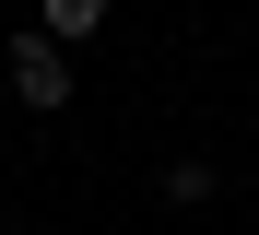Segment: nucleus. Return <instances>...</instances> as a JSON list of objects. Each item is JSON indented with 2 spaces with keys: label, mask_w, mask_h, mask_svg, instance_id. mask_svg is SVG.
Masks as SVG:
<instances>
[{
  "label": "nucleus",
  "mask_w": 259,
  "mask_h": 235,
  "mask_svg": "<svg viewBox=\"0 0 259 235\" xmlns=\"http://www.w3.org/2000/svg\"><path fill=\"white\" fill-rule=\"evenodd\" d=\"M12 94H24V106H71V47L59 35H12Z\"/></svg>",
  "instance_id": "nucleus-1"
},
{
  "label": "nucleus",
  "mask_w": 259,
  "mask_h": 235,
  "mask_svg": "<svg viewBox=\"0 0 259 235\" xmlns=\"http://www.w3.org/2000/svg\"><path fill=\"white\" fill-rule=\"evenodd\" d=\"M106 12H118V0H35V35H59V47H71V35H95Z\"/></svg>",
  "instance_id": "nucleus-2"
}]
</instances>
